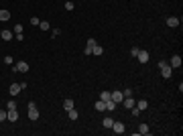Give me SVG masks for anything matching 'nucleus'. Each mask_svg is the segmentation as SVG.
<instances>
[{"mask_svg": "<svg viewBox=\"0 0 183 136\" xmlns=\"http://www.w3.org/2000/svg\"><path fill=\"white\" fill-rule=\"evenodd\" d=\"M39 22H41V20H39L37 16H31V25H35V27H39Z\"/></svg>", "mask_w": 183, "mask_h": 136, "instance_id": "nucleus-27", "label": "nucleus"}, {"mask_svg": "<svg viewBox=\"0 0 183 136\" xmlns=\"http://www.w3.org/2000/svg\"><path fill=\"white\" fill-rule=\"evenodd\" d=\"M14 108H16V102H14V100H10V102L6 104V110H14Z\"/></svg>", "mask_w": 183, "mask_h": 136, "instance_id": "nucleus-26", "label": "nucleus"}, {"mask_svg": "<svg viewBox=\"0 0 183 136\" xmlns=\"http://www.w3.org/2000/svg\"><path fill=\"white\" fill-rule=\"evenodd\" d=\"M139 51H141L139 47H132V49H130V55H132V57H136V55H139Z\"/></svg>", "mask_w": 183, "mask_h": 136, "instance_id": "nucleus-28", "label": "nucleus"}, {"mask_svg": "<svg viewBox=\"0 0 183 136\" xmlns=\"http://www.w3.org/2000/svg\"><path fill=\"white\" fill-rule=\"evenodd\" d=\"M8 92H10V96H18V94L22 92V87H20V83H12Z\"/></svg>", "mask_w": 183, "mask_h": 136, "instance_id": "nucleus-5", "label": "nucleus"}, {"mask_svg": "<svg viewBox=\"0 0 183 136\" xmlns=\"http://www.w3.org/2000/svg\"><path fill=\"white\" fill-rule=\"evenodd\" d=\"M4 63H8V65H10V63H12V57H10V55H6V57H4Z\"/></svg>", "mask_w": 183, "mask_h": 136, "instance_id": "nucleus-31", "label": "nucleus"}, {"mask_svg": "<svg viewBox=\"0 0 183 136\" xmlns=\"http://www.w3.org/2000/svg\"><path fill=\"white\" fill-rule=\"evenodd\" d=\"M73 106H75V104H73L71 98H65V102H63V110H65V112H67V110H71Z\"/></svg>", "mask_w": 183, "mask_h": 136, "instance_id": "nucleus-11", "label": "nucleus"}, {"mask_svg": "<svg viewBox=\"0 0 183 136\" xmlns=\"http://www.w3.org/2000/svg\"><path fill=\"white\" fill-rule=\"evenodd\" d=\"M102 53H104V49L100 47V45H96V47H94V49H92V55H98V57H100Z\"/></svg>", "mask_w": 183, "mask_h": 136, "instance_id": "nucleus-20", "label": "nucleus"}, {"mask_svg": "<svg viewBox=\"0 0 183 136\" xmlns=\"http://www.w3.org/2000/svg\"><path fill=\"white\" fill-rule=\"evenodd\" d=\"M0 39H2V41H10V39H12V33H10V31H2Z\"/></svg>", "mask_w": 183, "mask_h": 136, "instance_id": "nucleus-17", "label": "nucleus"}, {"mask_svg": "<svg viewBox=\"0 0 183 136\" xmlns=\"http://www.w3.org/2000/svg\"><path fill=\"white\" fill-rule=\"evenodd\" d=\"M4 120H6V112L0 110V122H4Z\"/></svg>", "mask_w": 183, "mask_h": 136, "instance_id": "nucleus-29", "label": "nucleus"}, {"mask_svg": "<svg viewBox=\"0 0 183 136\" xmlns=\"http://www.w3.org/2000/svg\"><path fill=\"white\" fill-rule=\"evenodd\" d=\"M167 27H179V18L177 16H169L167 18Z\"/></svg>", "mask_w": 183, "mask_h": 136, "instance_id": "nucleus-10", "label": "nucleus"}, {"mask_svg": "<svg viewBox=\"0 0 183 136\" xmlns=\"http://www.w3.org/2000/svg\"><path fill=\"white\" fill-rule=\"evenodd\" d=\"M112 100L116 102V104H122V100H124V96H122V92H114L112 94Z\"/></svg>", "mask_w": 183, "mask_h": 136, "instance_id": "nucleus-12", "label": "nucleus"}, {"mask_svg": "<svg viewBox=\"0 0 183 136\" xmlns=\"http://www.w3.org/2000/svg\"><path fill=\"white\" fill-rule=\"evenodd\" d=\"M96 110H98V112H106V102L98 100V102H96Z\"/></svg>", "mask_w": 183, "mask_h": 136, "instance_id": "nucleus-14", "label": "nucleus"}, {"mask_svg": "<svg viewBox=\"0 0 183 136\" xmlns=\"http://www.w3.org/2000/svg\"><path fill=\"white\" fill-rule=\"evenodd\" d=\"M122 96H124V98H130V96H132V89H130V87L122 89Z\"/></svg>", "mask_w": 183, "mask_h": 136, "instance_id": "nucleus-24", "label": "nucleus"}, {"mask_svg": "<svg viewBox=\"0 0 183 136\" xmlns=\"http://www.w3.org/2000/svg\"><path fill=\"white\" fill-rule=\"evenodd\" d=\"M136 57H139V61H141V63H147V61H149V53H147V51H143V49L139 51V55H136Z\"/></svg>", "mask_w": 183, "mask_h": 136, "instance_id": "nucleus-8", "label": "nucleus"}, {"mask_svg": "<svg viewBox=\"0 0 183 136\" xmlns=\"http://www.w3.org/2000/svg\"><path fill=\"white\" fill-rule=\"evenodd\" d=\"M169 65H171V67H181V57H179V55H173Z\"/></svg>", "mask_w": 183, "mask_h": 136, "instance_id": "nucleus-9", "label": "nucleus"}, {"mask_svg": "<svg viewBox=\"0 0 183 136\" xmlns=\"http://www.w3.org/2000/svg\"><path fill=\"white\" fill-rule=\"evenodd\" d=\"M67 114H69V118H71V120H77V116H79V112H77L75 108H71V110H67Z\"/></svg>", "mask_w": 183, "mask_h": 136, "instance_id": "nucleus-13", "label": "nucleus"}, {"mask_svg": "<svg viewBox=\"0 0 183 136\" xmlns=\"http://www.w3.org/2000/svg\"><path fill=\"white\" fill-rule=\"evenodd\" d=\"M29 120H31V122L39 120V110H37V104H35V102L29 104Z\"/></svg>", "mask_w": 183, "mask_h": 136, "instance_id": "nucleus-2", "label": "nucleus"}, {"mask_svg": "<svg viewBox=\"0 0 183 136\" xmlns=\"http://www.w3.org/2000/svg\"><path fill=\"white\" fill-rule=\"evenodd\" d=\"M149 132H151V128H149L147 124H141V126H139V134H149Z\"/></svg>", "mask_w": 183, "mask_h": 136, "instance_id": "nucleus-19", "label": "nucleus"}, {"mask_svg": "<svg viewBox=\"0 0 183 136\" xmlns=\"http://www.w3.org/2000/svg\"><path fill=\"white\" fill-rule=\"evenodd\" d=\"M14 33H16V35L22 33V25H16V27H14Z\"/></svg>", "mask_w": 183, "mask_h": 136, "instance_id": "nucleus-30", "label": "nucleus"}, {"mask_svg": "<svg viewBox=\"0 0 183 136\" xmlns=\"http://www.w3.org/2000/svg\"><path fill=\"white\" fill-rule=\"evenodd\" d=\"M39 27H41L43 31H49V22H47V20H41V22H39Z\"/></svg>", "mask_w": 183, "mask_h": 136, "instance_id": "nucleus-22", "label": "nucleus"}, {"mask_svg": "<svg viewBox=\"0 0 183 136\" xmlns=\"http://www.w3.org/2000/svg\"><path fill=\"white\" fill-rule=\"evenodd\" d=\"M122 106L130 110V108H134V106H136V102H134V98L130 96V98H124V100H122Z\"/></svg>", "mask_w": 183, "mask_h": 136, "instance_id": "nucleus-6", "label": "nucleus"}, {"mask_svg": "<svg viewBox=\"0 0 183 136\" xmlns=\"http://www.w3.org/2000/svg\"><path fill=\"white\" fill-rule=\"evenodd\" d=\"M100 100H102V102H108V100H112V94H110V92H102V94H100Z\"/></svg>", "mask_w": 183, "mask_h": 136, "instance_id": "nucleus-18", "label": "nucleus"}, {"mask_svg": "<svg viewBox=\"0 0 183 136\" xmlns=\"http://www.w3.org/2000/svg\"><path fill=\"white\" fill-rule=\"evenodd\" d=\"M147 106H149V102H147V100H141V102H136V108H139L141 112H143V110H147Z\"/></svg>", "mask_w": 183, "mask_h": 136, "instance_id": "nucleus-16", "label": "nucleus"}, {"mask_svg": "<svg viewBox=\"0 0 183 136\" xmlns=\"http://www.w3.org/2000/svg\"><path fill=\"white\" fill-rule=\"evenodd\" d=\"M75 6H73V2L71 0H65V10H73Z\"/></svg>", "mask_w": 183, "mask_h": 136, "instance_id": "nucleus-23", "label": "nucleus"}, {"mask_svg": "<svg viewBox=\"0 0 183 136\" xmlns=\"http://www.w3.org/2000/svg\"><path fill=\"white\" fill-rule=\"evenodd\" d=\"M112 130L116 132V134H122V132H124V124H122V122H114V124H112Z\"/></svg>", "mask_w": 183, "mask_h": 136, "instance_id": "nucleus-7", "label": "nucleus"}, {"mask_svg": "<svg viewBox=\"0 0 183 136\" xmlns=\"http://www.w3.org/2000/svg\"><path fill=\"white\" fill-rule=\"evenodd\" d=\"M12 71H14V73H16V71H18V73H27V71H29V63H27V61H18V63L12 67Z\"/></svg>", "mask_w": 183, "mask_h": 136, "instance_id": "nucleus-3", "label": "nucleus"}, {"mask_svg": "<svg viewBox=\"0 0 183 136\" xmlns=\"http://www.w3.org/2000/svg\"><path fill=\"white\" fill-rule=\"evenodd\" d=\"M159 69H161V75H163L165 79H169V77H171V73H173V67H171L169 63H165V61L159 63Z\"/></svg>", "mask_w": 183, "mask_h": 136, "instance_id": "nucleus-1", "label": "nucleus"}, {"mask_svg": "<svg viewBox=\"0 0 183 136\" xmlns=\"http://www.w3.org/2000/svg\"><path fill=\"white\" fill-rule=\"evenodd\" d=\"M6 120H8V122H16V120H18L16 108H14V110H6Z\"/></svg>", "mask_w": 183, "mask_h": 136, "instance_id": "nucleus-4", "label": "nucleus"}, {"mask_svg": "<svg viewBox=\"0 0 183 136\" xmlns=\"http://www.w3.org/2000/svg\"><path fill=\"white\" fill-rule=\"evenodd\" d=\"M10 18V12L8 10H0V20H8Z\"/></svg>", "mask_w": 183, "mask_h": 136, "instance_id": "nucleus-21", "label": "nucleus"}, {"mask_svg": "<svg viewBox=\"0 0 183 136\" xmlns=\"http://www.w3.org/2000/svg\"><path fill=\"white\" fill-rule=\"evenodd\" d=\"M112 124H114V120H112V118H110V116H108V118H104V120H102V126H104V128H112Z\"/></svg>", "mask_w": 183, "mask_h": 136, "instance_id": "nucleus-15", "label": "nucleus"}, {"mask_svg": "<svg viewBox=\"0 0 183 136\" xmlns=\"http://www.w3.org/2000/svg\"><path fill=\"white\" fill-rule=\"evenodd\" d=\"M0 35H2V31H0Z\"/></svg>", "mask_w": 183, "mask_h": 136, "instance_id": "nucleus-32", "label": "nucleus"}, {"mask_svg": "<svg viewBox=\"0 0 183 136\" xmlns=\"http://www.w3.org/2000/svg\"><path fill=\"white\" fill-rule=\"evenodd\" d=\"M96 45H98V43H96L94 39H87V49H94V47H96Z\"/></svg>", "mask_w": 183, "mask_h": 136, "instance_id": "nucleus-25", "label": "nucleus"}]
</instances>
